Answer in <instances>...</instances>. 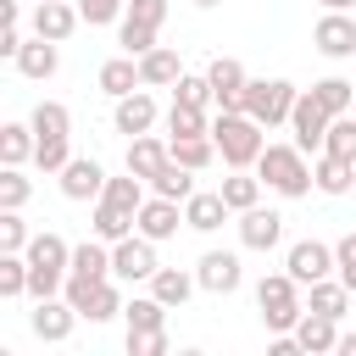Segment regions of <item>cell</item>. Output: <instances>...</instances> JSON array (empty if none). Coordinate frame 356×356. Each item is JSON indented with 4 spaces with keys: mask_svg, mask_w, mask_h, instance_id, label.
Instances as JSON below:
<instances>
[{
    "mask_svg": "<svg viewBox=\"0 0 356 356\" xmlns=\"http://www.w3.org/2000/svg\"><path fill=\"white\" fill-rule=\"evenodd\" d=\"M134 228H139L134 211H122V206H111V200H95V239L117 245V239H128Z\"/></svg>",
    "mask_w": 356,
    "mask_h": 356,
    "instance_id": "4316f807",
    "label": "cell"
},
{
    "mask_svg": "<svg viewBox=\"0 0 356 356\" xmlns=\"http://www.w3.org/2000/svg\"><path fill=\"white\" fill-rule=\"evenodd\" d=\"M122 6H128V0H78V11H83V22H89V28L117 22V17H122Z\"/></svg>",
    "mask_w": 356,
    "mask_h": 356,
    "instance_id": "bcb514c9",
    "label": "cell"
},
{
    "mask_svg": "<svg viewBox=\"0 0 356 356\" xmlns=\"http://www.w3.org/2000/svg\"><path fill=\"white\" fill-rule=\"evenodd\" d=\"M28 289V256L22 250H0V295H22Z\"/></svg>",
    "mask_w": 356,
    "mask_h": 356,
    "instance_id": "74e56055",
    "label": "cell"
},
{
    "mask_svg": "<svg viewBox=\"0 0 356 356\" xmlns=\"http://www.w3.org/2000/svg\"><path fill=\"white\" fill-rule=\"evenodd\" d=\"M289 111H295V83H284V78H250L245 83V117H256L261 128L289 122Z\"/></svg>",
    "mask_w": 356,
    "mask_h": 356,
    "instance_id": "8992f818",
    "label": "cell"
},
{
    "mask_svg": "<svg viewBox=\"0 0 356 356\" xmlns=\"http://www.w3.org/2000/svg\"><path fill=\"white\" fill-rule=\"evenodd\" d=\"M278 239H284V217L278 211H267V206L239 211V245L245 250H273Z\"/></svg>",
    "mask_w": 356,
    "mask_h": 356,
    "instance_id": "4fadbf2b",
    "label": "cell"
},
{
    "mask_svg": "<svg viewBox=\"0 0 356 356\" xmlns=\"http://www.w3.org/2000/svg\"><path fill=\"white\" fill-rule=\"evenodd\" d=\"M134 356H167V328H128Z\"/></svg>",
    "mask_w": 356,
    "mask_h": 356,
    "instance_id": "ee69618b",
    "label": "cell"
},
{
    "mask_svg": "<svg viewBox=\"0 0 356 356\" xmlns=\"http://www.w3.org/2000/svg\"><path fill=\"white\" fill-rule=\"evenodd\" d=\"M222 222H228V200H222V189H217V195H189V200H184V228L211 234V228H222Z\"/></svg>",
    "mask_w": 356,
    "mask_h": 356,
    "instance_id": "ffe728a7",
    "label": "cell"
},
{
    "mask_svg": "<svg viewBox=\"0 0 356 356\" xmlns=\"http://www.w3.org/2000/svg\"><path fill=\"white\" fill-rule=\"evenodd\" d=\"M323 150H328V156H345V161H356V111H345V117H334V122H328V139H323Z\"/></svg>",
    "mask_w": 356,
    "mask_h": 356,
    "instance_id": "d590c367",
    "label": "cell"
},
{
    "mask_svg": "<svg viewBox=\"0 0 356 356\" xmlns=\"http://www.w3.org/2000/svg\"><path fill=\"white\" fill-rule=\"evenodd\" d=\"M28 195H33V184L22 178V167H6V172H0V206H6V211H22Z\"/></svg>",
    "mask_w": 356,
    "mask_h": 356,
    "instance_id": "60d3db41",
    "label": "cell"
},
{
    "mask_svg": "<svg viewBox=\"0 0 356 356\" xmlns=\"http://www.w3.org/2000/svg\"><path fill=\"white\" fill-rule=\"evenodd\" d=\"M78 317H83V312H78L67 295H61V300H56V295H44V300L33 306V334H39V339H50V345H61V339L72 334V323H78Z\"/></svg>",
    "mask_w": 356,
    "mask_h": 356,
    "instance_id": "7c38bea8",
    "label": "cell"
},
{
    "mask_svg": "<svg viewBox=\"0 0 356 356\" xmlns=\"http://www.w3.org/2000/svg\"><path fill=\"white\" fill-rule=\"evenodd\" d=\"M150 122H156V100H150L145 89H134V95H117V134L139 139V134H150Z\"/></svg>",
    "mask_w": 356,
    "mask_h": 356,
    "instance_id": "d6986e66",
    "label": "cell"
},
{
    "mask_svg": "<svg viewBox=\"0 0 356 356\" xmlns=\"http://www.w3.org/2000/svg\"><path fill=\"white\" fill-rule=\"evenodd\" d=\"M33 150H39L33 122H6V128H0V161H6V167H22Z\"/></svg>",
    "mask_w": 356,
    "mask_h": 356,
    "instance_id": "484cf974",
    "label": "cell"
},
{
    "mask_svg": "<svg viewBox=\"0 0 356 356\" xmlns=\"http://www.w3.org/2000/svg\"><path fill=\"white\" fill-rule=\"evenodd\" d=\"M295 339L306 356H323V350H339V317H323V312H300L295 323Z\"/></svg>",
    "mask_w": 356,
    "mask_h": 356,
    "instance_id": "2e32d148",
    "label": "cell"
},
{
    "mask_svg": "<svg viewBox=\"0 0 356 356\" xmlns=\"http://www.w3.org/2000/svg\"><path fill=\"white\" fill-rule=\"evenodd\" d=\"M312 95L328 106V117H345V111H356V83H345V78H323V83H312Z\"/></svg>",
    "mask_w": 356,
    "mask_h": 356,
    "instance_id": "1f68e13d",
    "label": "cell"
},
{
    "mask_svg": "<svg viewBox=\"0 0 356 356\" xmlns=\"http://www.w3.org/2000/svg\"><path fill=\"white\" fill-rule=\"evenodd\" d=\"M128 17H134V22H150V28H161V17H167V0H128Z\"/></svg>",
    "mask_w": 356,
    "mask_h": 356,
    "instance_id": "c3c4849f",
    "label": "cell"
},
{
    "mask_svg": "<svg viewBox=\"0 0 356 356\" xmlns=\"http://www.w3.org/2000/svg\"><path fill=\"white\" fill-rule=\"evenodd\" d=\"M28 239H33V234H28V222H22L17 211H6V206H0V250H28Z\"/></svg>",
    "mask_w": 356,
    "mask_h": 356,
    "instance_id": "7bdbcfd3",
    "label": "cell"
},
{
    "mask_svg": "<svg viewBox=\"0 0 356 356\" xmlns=\"http://www.w3.org/2000/svg\"><path fill=\"white\" fill-rule=\"evenodd\" d=\"M100 200H111V206H122V211H134V222H139V206H145V189H139V172H128V178H106V189H100Z\"/></svg>",
    "mask_w": 356,
    "mask_h": 356,
    "instance_id": "836d02e7",
    "label": "cell"
},
{
    "mask_svg": "<svg viewBox=\"0 0 356 356\" xmlns=\"http://www.w3.org/2000/svg\"><path fill=\"white\" fill-rule=\"evenodd\" d=\"M211 139H217V150H222V161H228V167H256V161H261V150H267L261 122H256V117H245V111H217Z\"/></svg>",
    "mask_w": 356,
    "mask_h": 356,
    "instance_id": "277c9868",
    "label": "cell"
},
{
    "mask_svg": "<svg viewBox=\"0 0 356 356\" xmlns=\"http://www.w3.org/2000/svg\"><path fill=\"white\" fill-rule=\"evenodd\" d=\"M312 44L323 50V56H356V22L345 17V11H328L323 22H317V33H312Z\"/></svg>",
    "mask_w": 356,
    "mask_h": 356,
    "instance_id": "e0dca14e",
    "label": "cell"
},
{
    "mask_svg": "<svg viewBox=\"0 0 356 356\" xmlns=\"http://www.w3.org/2000/svg\"><path fill=\"white\" fill-rule=\"evenodd\" d=\"M78 22H83V11H78L72 0H39V6H33V33H39V39H56V44H61Z\"/></svg>",
    "mask_w": 356,
    "mask_h": 356,
    "instance_id": "9a60e30c",
    "label": "cell"
},
{
    "mask_svg": "<svg viewBox=\"0 0 356 356\" xmlns=\"http://www.w3.org/2000/svg\"><path fill=\"white\" fill-rule=\"evenodd\" d=\"M256 306H261V323H267L273 334H295V323H300V312H306V306H300V295H295L289 267L256 284Z\"/></svg>",
    "mask_w": 356,
    "mask_h": 356,
    "instance_id": "5b68a950",
    "label": "cell"
},
{
    "mask_svg": "<svg viewBox=\"0 0 356 356\" xmlns=\"http://www.w3.org/2000/svg\"><path fill=\"white\" fill-rule=\"evenodd\" d=\"M139 78H145V89H167V83L184 78V67H178V56H172L167 44H156V50L139 56Z\"/></svg>",
    "mask_w": 356,
    "mask_h": 356,
    "instance_id": "603a6c76",
    "label": "cell"
},
{
    "mask_svg": "<svg viewBox=\"0 0 356 356\" xmlns=\"http://www.w3.org/2000/svg\"><path fill=\"white\" fill-rule=\"evenodd\" d=\"M150 189H156V195H167V200H189V195H195V178H189V167H184V161H167V167L150 178Z\"/></svg>",
    "mask_w": 356,
    "mask_h": 356,
    "instance_id": "d6a6232c",
    "label": "cell"
},
{
    "mask_svg": "<svg viewBox=\"0 0 356 356\" xmlns=\"http://www.w3.org/2000/svg\"><path fill=\"white\" fill-rule=\"evenodd\" d=\"M17 50H22V28H17V22H6V28H0V56H11V61H17Z\"/></svg>",
    "mask_w": 356,
    "mask_h": 356,
    "instance_id": "681fc988",
    "label": "cell"
},
{
    "mask_svg": "<svg viewBox=\"0 0 356 356\" xmlns=\"http://www.w3.org/2000/svg\"><path fill=\"white\" fill-rule=\"evenodd\" d=\"M167 134H172V139H189V134H211V122L200 117V106L172 100V111H167Z\"/></svg>",
    "mask_w": 356,
    "mask_h": 356,
    "instance_id": "8d00e7d4",
    "label": "cell"
},
{
    "mask_svg": "<svg viewBox=\"0 0 356 356\" xmlns=\"http://www.w3.org/2000/svg\"><path fill=\"white\" fill-rule=\"evenodd\" d=\"M195 6H217V0H195Z\"/></svg>",
    "mask_w": 356,
    "mask_h": 356,
    "instance_id": "db71d44e",
    "label": "cell"
},
{
    "mask_svg": "<svg viewBox=\"0 0 356 356\" xmlns=\"http://www.w3.org/2000/svg\"><path fill=\"white\" fill-rule=\"evenodd\" d=\"M323 6H328V11H345V6H356V0H323Z\"/></svg>",
    "mask_w": 356,
    "mask_h": 356,
    "instance_id": "f5cc1de1",
    "label": "cell"
},
{
    "mask_svg": "<svg viewBox=\"0 0 356 356\" xmlns=\"http://www.w3.org/2000/svg\"><path fill=\"white\" fill-rule=\"evenodd\" d=\"M295 350H300V339H295V334H278V339L267 345V356H295Z\"/></svg>",
    "mask_w": 356,
    "mask_h": 356,
    "instance_id": "f907efd6",
    "label": "cell"
},
{
    "mask_svg": "<svg viewBox=\"0 0 356 356\" xmlns=\"http://www.w3.org/2000/svg\"><path fill=\"white\" fill-rule=\"evenodd\" d=\"M328 106L317 100V95H295V111H289V128H295V145L300 150H323V139H328Z\"/></svg>",
    "mask_w": 356,
    "mask_h": 356,
    "instance_id": "52a82bcc",
    "label": "cell"
},
{
    "mask_svg": "<svg viewBox=\"0 0 356 356\" xmlns=\"http://www.w3.org/2000/svg\"><path fill=\"white\" fill-rule=\"evenodd\" d=\"M167 161H172V145H161V139H150V134H139V139L128 145V172H139V178H156Z\"/></svg>",
    "mask_w": 356,
    "mask_h": 356,
    "instance_id": "cb8c5ba5",
    "label": "cell"
},
{
    "mask_svg": "<svg viewBox=\"0 0 356 356\" xmlns=\"http://www.w3.org/2000/svg\"><path fill=\"white\" fill-rule=\"evenodd\" d=\"M100 189H106V167L95 156H72L61 167V195L67 200H100Z\"/></svg>",
    "mask_w": 356,
    "mask_h": 356,
    "instance_id": "8fae6325",
    "label": "cell"
},
{
    "mask_svg": "<svg viewBox=\"0 0 356 356\" xmlns=\"http://www.w3.org/2000/svg\"><path fill=\"white\" fill-rule=\"evenodd\" d=\"M306 289H312V312H323V317H345V300H350L345 278H339V284L317 278V284H306Z\"/></svg>",
    "mask_w": 356,
    "mask_h": 356,
    "instance_id": "e575fe53",
    "label": "cell"
},
{
    "mask_svg": "<svg viewBox=\"0 0 356 356\" xmlns=\"http://www.w3.org/2000/svg\"><path fill=\"white\" fill-rule=\"evenodd\" d=\"M172 95H178L184 106H206V100H211V78H195V72H184V78L172 83Z\"/></svg>",
    "mask_w": 356,
    "mask_h": 356,
    "instance_id": "f6af8a7d",
    "label": "cell"
},
{
    "mask_svg": "<svg viewBox=\"0 0 356 356\" xmlns=\"http://www.w3.org/2000/svg\"><path fill=\"white\" fill-rule=\"evenodd\" d=\"M334 261H339V278H345V289L356 295V234H345V239L334 245Z\"/></svg>",
    "mask_w": 356,
    "mask_h": 356,
    "instance_id": "7dc6e473",
    "label": "cell"
},
{
    "mask_svg": "<svg viewBox=\"0 0 356 356\" xmlns=\"http://www.w3.org/2000/svg\"><path fill=\"white\" fill-rule=\"evenodd\" d=\"M284 267H289L295 284H317V278H328L339 261H334V245H323V239H300V245H289Z\"/></svg>",
    "mask_w": 356,
    "mask_h": 356,
    "instance_id": "ba28073f",
    "label": "cell"
},
{
    "mask_svg": "<svg viewBox=\"0 0 356 356\" xmlns=\"http://www.w3.org/2000/svg\"><path fill=\"white\" fill-rule=\"evenodd\" d=\"M111 273V250H106V239H83L78 250H72V267H67V278H83V284H100Z\"/></svg>",
    "mask_w": 356,
    "mask_h": 356,
    "instance_id": "7402d4cb",
    "label": "cell"
},
{
    "mask_svg": "<svg viewBox=\"0 0 356 356\" xmlns=\"http://www.w3.org/2000/svg\"><path fill=\"white\" fill-rule=\"evenodd\" d=\"M22 256H28V295H33V300H44V295L67 289L72 250H67V239H61V234H33Z\"/></svg>",
    "mask_w": 356,
    "mask_h": 356,
    "instance_id": "6da1fadb",
    "label": "cell"
},
{
    "mask_svg": "<svg viewBox=\"0 0 356 356\" xmlns=\"http://www.w3.org/2000/svg\"><path fill=\"white\" fill-rule=\"evenodd\" d=\"M117 44H122L128 56H145V50H156V28H150V22H134V17H122Z\"/></svg>",
    "mask_w": 356,
    "mask_h": 356,
    "instance_id": "ab89813d",
    "label": "cell"
},
{
    "mask_svg": "<svg viewBox=\"0 0 356 356\" xmlns=\"http://www.w3.org/2000/svg\"><path fill=\"white\" fill-rule=\"evenodd\" d=\"M222 200H228V211H250L261 200V178H250L245 167H234V178H222Z\"/></svg>",
    "mask_w": 356,
    "mask_h": 356,
    "instance_id": "4dcf8cb0",
    "label": "cell"
},
{
    "mask_svg": "<svg viewBox=\"0 0 356 356\" xmlns=\"http://www.w3.org/2000/svg\"><path fill=\"white\" fill-rule=\"evenodd\" d=\"M111 273L128 278V284H134V278H150V273H156V239H145V234H139V239H134V234L117 239V245H111Z\"/></svg>",
    "mask_w": 356,
    "mask_h": 356,
    "instance_id": "30bf717a",
    "label": "cell"
},
{
    "mask_svg": "<svg viewBox=\"0 0 356 356\" xmlns=\"http://www.w3.org/2000/svg\"><path fill=\"white\" fill-rule=\"evenodd\" d=\"M61 67V56H56V39H22V50H17V72L22 78H50Z\"/></svg>",
    "mask_w": 356,
    "mask_h": 356,
    "instance_id": "44dd1931",
    "label": "cell"
},
{
    "mask_svg": "<svg viewBox=\"0 0 356 356\" xmlns=\"http://www.w3.org/2000/svg\"><path fill=\"white\" fill-rule=\"evenodd\" d=\"M128 312V328H167V306L156 300V295H145V300H134V306H122Z\"/></svg>",
    "mask_w": 356,
    "mask_h": 356,
    "instance_id": "b9f144b4",
    "label": "cell"
},
{
    "mask_svg": "<svg viewBox=\"0 0 356 356\" xmlns=\"http://www.w3.org/2000/svg\"><path fill=\"white\" fill-rule=\"evenodd\" d=\"M195 284H200V278H189V273H178V267H156V273H150V295H156L161 306H184Z\"/></svg>",
    "mask_w": 356,
    "mask_h": 356,
    "instance_id": "83f0119b",
    "label": "cell"
},
{
    "mask_svg": "<svg viewBox=\"0 0 356 356\" xmlns=\"http://www.w3.org/2000/svg\"><path fill=\"white\" fill-rule=\"evenodd\" d=\"M195 278H200V289H211V295H234L245 273H239V256H234V250H206L200 267H195Z\"/></svg>",
    "mask_w": 356,
    "mask_h": 356,
    "instance_id": "5bb4252c",
    "label": "cell"
},
{
    "mask_svg": "<svg viewBox=\"0 0 356 356\" xmlns=\"http://www.w3.org/2000/svg\"><path fill=\"white\" fill-rule=\"evenodd\" d=\"M178 222H184V211H178V200H167V195H156V200H145L139 206V234L145 239H172L178 234Z\"/></svg>",
    "mask_w": 356,
    "mask_h": 356,
    "instance_id": "ac0fdd59",
    "label": "cell"
},
{
    "mask_svg": "<svg viewBox=\"0 0 356 356\" xmlns=\"http://www.w3.org/2000/svg\"><path fill=\"white\" fill-rule=\"evenodd\" d=\"M28 122H33V134H39L33 161H39L44 172H61V167L72 161V150H67V139H72V117H67V106H61V100H39Z\"/></svg>",
    "mask_w": 356,
    "mask_h": 356,
    "instance_id": "3957f363",
    "label": "cell"
},
{
    "mask_svg": "<svg viewBox=\"0 0 356 356\" xmlns=\"http://www.w3.org/2000/svg\"><path fill=\"white\" fill-rule=\"evenodd\" d=\"M117 312H122L117 284H95V289H89V300H83V317H89V323H106V317H117Z\"/></svg>",
    "mask_w": 356,
    "mask_h": 356,
    "instance_id": "f35d334b",
    "label": "cell"
},
{
    "mask_svg": "<svg viewBox=\"0 0 356 356\" xmlns=\"http://www.w3.org/2000/svg\"><path fill=\"white\" fill-rule=\"evenodd\" d=\"M145 78H139V56H117V61H106L100 67V89L106 95H134Z\"/></svg>",
    "mask_w": 356,
    "mask_h": 356,
    "instance_id": "f1b7e54d",
    "label": "cell"
},
{
    "mask_svg": "<svg viewBox=\"0 0 356 356\" xmlns=\"http://www.w3.org/2000/svg\"><path fill=\"white\" fill-rule=\"evenodd\" d=\"M206 78H211V100H217V111H245V67L234 61V56H217L211 67H206Z\"/></svg>",
    "mask_w": 356,
    "mask_h": 356,
    "instance_id": "9c48e42d",
    "label": "cell"
},
{
    "mask_svg": "<svg viewBox=\"0 0 356 356\" xmlns=\"http://www.w3.org/2000/svg\"><path fill=\"white\" fill-rule=\"evenodd\" d=\"M339 356H356V334H339Z\"/></svg>",
    "mask_w": 356,
    "mask_h": 356,
    "instance_id": "816d5d0a",
    "label": "cell"
},
{
    "mask_svg": "<svg viewBox=\"0 0 356 356\" xmlns=\"http://www.w3.org/2000/svg\"><path fill=\"white\" fill-rule=\"evenodd\" d=\"M167 145H172V161H184L189 172H200V167L217 156V139H211V134H189V139H167Z\"/></svg>",
    "mask_w": 356,
    "mask_h": 356,
    "instance_id": "f546056e",
    "label": "cell"
},
{
    "mask_svg": "<svg viewBox=\"0 0 356 356\" xmlns=\"http://www.w3.org/2000/svg\"><path fill=\"white\" fill-rule=\"evenodd\" d=\"M312 178H317V189H323V195H345V189L356 184V161H345V156H328V150H323V156L312 161Z\"/></svg>",
    "mask_w": 356,
    "mask_h": 356,
    "instance_id": "d4e9b609",
    "label": "cell"
},
{
    "mask_svg": "<svg viewBox=\"0 0 356 356\" xmlns=\"http://www.w3.org/2000/svg\"><path fill=\"white\" fill-rule=\"evenodd\" d=\"M256 178H261L267 189H278L284 200H300V195L317 184L312 167H306V150H300V145H267L261 161H256Z\"/></svg>",
    "mask_w": 356,
    "mask_h": 356,
    "instance_id": "7a4b0ae2",
    "label": "cell"
}]
</instances>
